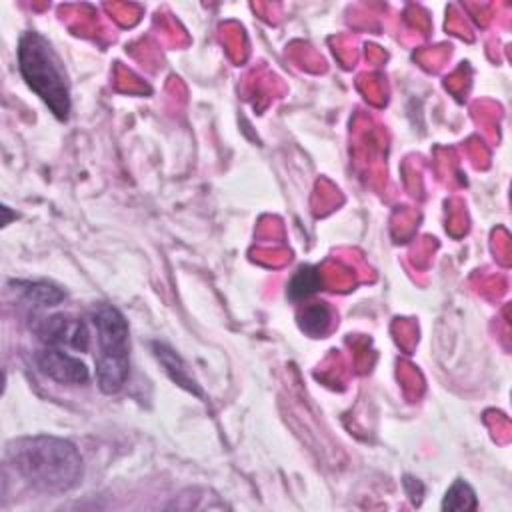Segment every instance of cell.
Segmentation results:
<instances>
[{"instance_id": "obj_1", "label": "cell", "mask_w": 512, "mask_h": 512, "mask_svg": "<svg viewBox=\"0 0 512 512\" xmlns=\"http://www.w3.org/2000/svg\"><path fill=\"white\" fill-rule=\"evenodd\" d=\"M10 468L40 492H68L82 480V456L64 438L36 434L20 436L6 444Z\"/></svg>"}, {"instance_id": "obj_2", "label": "cell", "mask_w": 512, "mask_h": 512, "mask_svg": "<svg viewBox=\"0 0 512 512\" xmlns=\"http://www.w3.org/2000/svg\"><path fill=\"white\" fill-rule=\"evenodd\" d=\"M18 68L28 88L58 120L70 114V84L60 56L40 32H24L18 40Z\"/></svg>"}, {"instance_id": "obj_3", "label": "cell", "mask_w": 512, "mask_h": 512, "mask_svg": "<svg viewBox=\"0 0 512 512\" xmlns=\"http://www.w3.org/2000/svg\"><path fill=\"white\" fill-rule=\"evenodd\" d=\"M96 328V382L104 394L124 388L130 370V338L124 314L112 304H96L90 314Z\"/></svg>"}, {"instance_id": "obj_4", "label": "cell", "mask_w": 512, "mask_h": 512, "mask_svg": "<svg viewBox=\"0 0 512 512\" xmlns=\"http://www.w3.org/2000/svg\"><path fill=\"white\" fill-rule=\"evenodd\" d=\"M34 332L44 342V346L70 348L76 352H86L90 346V330L84 320L70 318L66 314L40 318L34 324Z\"/></svg>"}, {"instance_id": "obj_5", "label": "cell", "mask_w": 512, "mask_h": 512, "mask_svg": "<svg viewBox=\"0 0 512 512\" xmlns=\"http://www.w3.org/2000/svg\"><path fill=\"white\" fill-rule=\"evenodd\" d=\"M34 362L42 374L58 384H86L90 372L86 364L56 346H44L34 354Z\"/></svg>"}, {"instance_id": "obj_6", "label": "cell", "mask_w": 512, "mask_h": 512, "mask_svg": "<svg viewBox=\"0 0 512 512\" xmlns=\"http://www.w3.org/2000/svg\"><path fill=\"white\" fill-rule=\"evenodd\" d=\"M152 346H154V356H156L158 362L162 364V368H164V372L168 374V378H170L172 382H176L180 388H184V390H188V392H192V394H196V396L202 398L204 394H202V390L198 388V384H196V380L192 378V374L188 372L184 360H182L172 348H168V346L162 344V342H154Z\"/></svg>"}, {"instance_id": "obj_7", "label": "cell", "mask_w": 512, "mask_h": 512, "mask_svg": "<svg viewBox=\"0 0 512 512\" xmlns=\"http://www.w3.org/2000/svg\"><path fill=\"white\" fill-rule=\"evenodd\" d=\"M10 286H14V290L32 306H56L66 296L64 290L42 280H12Z\"/></svg>"}, {"instance_id": "obj_8", "label": "cell", "mask_w": 512, "mask_h": 512, "mask_svg": "<svg viewBox=\"0 0 512 512\" xmlns=\"http://www.w3.org/2000/svg\"><path fill=\"white\" fill-rule=\"evenodd\" d=\"M320 284H322L320 272L314 266H302V268H298V272L292 276V280L288 284V296H290V300L308 298L310 294L318 292Z\"/></svg>"}, {"instance_id": "obj_9", "label": "cell", "mask_w": 512, "mask_h": 512, "mask_svg": "<svg viewBox=\"0 0 512 512\" xmlns=\"http://www.w3.org/2000/svg\"><path fill=\"white\" fill-rule=\"evenodd\" d=\"M300 328L310 336H322L326 334L330 326V308L326 304H310L300 312Z\"/></svg>"}, {"instance_id": "obj_10", "label": "cell", "mask_w": 512, "mask_h": 512, "mask_svg": "<svg viewBox=\"0 0 512 512\" xmlns=\"http://www.w3.org/2000/svg\"><path fill=\"white\" fill-rule=\"evenodd\" d=\"M476 494L474 490L470 488V484H466L464 480H456L444 500H442V510H454V512H460V510H474L476 508Z\"/></svg>"}]
</instances>
